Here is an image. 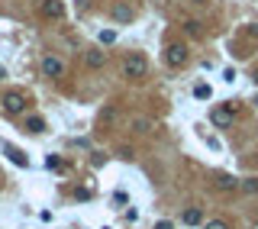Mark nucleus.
Returning a JSON list of instances; mask_svg holds the SVG:
<instances>
[{"instance_id":"nucleus-16","label":"nucleus","mask_w":258,"mask_h":229,"mask_svg":"<svg viewBox=\"0 0 258 229\" xmlns=\"http://www.w3.org/2000/svg\"><path fill=\"white\" fill-rule=\"evenodd\" d=\"M45 168H55L58 171V168H62V158H58V155H49V158H45Z\"/></svg>"},{"instance_id":"nucleus-6","label":"nucleus","mask_w":258,"mask_h":229,"mask_svg":"<svg viewBox=\"0 0 258 229\" xmlns=\"http://www.w3.org/2000/svg\"><path fill=\"white\" fill-rule=\"evenodd\" d=\"M110 16L117 19V23H132V19H135V10L126 3V0H117V3L110 6Z\"/></svg>"},{"instance_id":"nucleus-14","label":"nucleus","mask_w":258,"mask_h":229,"mask_svg":"<svg viewBox=\"0 0 258 229\" xmlns=\"http://www.w3.org/2000/svg\"><path fill=\"white\" fill-rule=\"evenodd\" d=\"M184 29L191 32V36H200V23H197V19H184Z\"/></svg>"},{"instance_id":"nucleus-11","label":"nucleus","mask_w":258,"mask_h":229,"mask_svg":"<svg viewBox=\"0 0 258 229\" xmlns=\"http://www.w3.org/2000/svg\"><path fill=\"white\" fill-rule=\"evenodd\" d=\"M26 129L39 136V132H45V119L42 116H29V119H26Z\"/></svg>"},{"instance_id":"nucleus-20","label":"nucleus","mask_w":258,"mask_h":229,"mask_svg":"<svg viewBox=\"0 0 258 229\" xmlns=\"http://www.w3.org/2000/svg\"><path fill=\"white\" fill-rule=\"evenodd\" d=\"M155 229H171V223H168V220H161V223L155 226Z\"/></svg>"},{"instance_id":"nucleus-9","label":"nucleus","mask_w":258,"mask_h":229,"mask_svg":"<svg viewBox=\"0 0 258 229\" xmlns=\"http://www.w3.org/2000/svg\"><path fill=\"white\" fill-rule=\"evenodd\" d=\"M213 187H216V191H223V194H229V191H236V187H239V181L229 178V174H220V178L213 181Z\"/></svg>"},{"instance_id":"nucleus-5","label":"nucleus","mask_w":258,"mask_h":229,"mask_svg":"<svg viewBox=\"0 0 258 229\" xmlns=\"http://www.w3.org/2000/svg\"><path fill=\"white\" fill-rule=\"evenodd\" d=\"M39 13H42V19H62L65 3L62 0H42V3H39Z\"/></svg>"},{"instance_id":"nucleus-1","label":"nucleus","mask_w":258,"mask_h":229,"mask_svg":"<svg viewBox=\"0 0 258 229\" xmlns=\"http://www.w3.org/2000/svg\"><path fill=\"white\" fill-rule=\"evenodd\" d=\"M123 75L129 81H142V78L148 75V58L142 55V52H132V55L123 62Z\"/></svg>"},{"instance_id":"nucleus-8","label":"nucleus","mask_w":258,"mask_h":229,"mask_svg":"<svg viewBox=\"0 0 258 229\" xmlns=\"http://www.w3.org/2000/svg\"><path fill=\"white\" fill-rule=\"evenodd\" d=\"M210 119H213V126L226 129V126H233V110H229V107H213V110H210Z\"/></svg>"},{"instance_id":"nucleus-12","label":"nucleus","mask_w":258,"mask_h":229,"mask_svg":"<svg viewBox=\"0 0 258 229\" xmlns=\"http://www.w3.org/2000/svg\"><path fill=\"white\" fill-rule=\"evenodd\" d=\"M239 191H246V194H258V178H246V181H239Z\"/></svg>"},{"instance_id":"nucleus-4","label":"nucleus","mask_w":258,"mask_h":229,"mask_svg":"<svg viewBox=\"0 0 258 229\" xmlns=\"http://www.w3.org/2000/svg\"><path fill=\"white\" fill-rule=\"evenodd\" d=\"M39 68H42V78H52V81L65 78V62H62L58 55H42Z\"/></svg>"},{"instance_id":"nucleus-10","label":"nucleus","mask_w":258,"mask_h":229,"mask_svg":"<svg viewBox=\"0 0 258 229\" xmlns=\"http://www.w3.org/2000/svg\"><path fill=\"white\" fill-rule=\"evenodd\" d=\"M3 152L10 155V161H13V165H19V168H23V165H29V158H26V155L19 152L16 145H3Z\"/></svg>"},{"instance_id":"nucleus-15","label":"nucleus","mask_w":258,"mask_h":229,"mask_svg":"<svg viewBox=\"0 0 258 229\" xmlns=\"http://www.w3.org/2000/svg\"><path fill=\"white\" fill-rule=\"evenodd\" d=\"M194 97L207 100V97H210V87H207V84H197V87H194Z\"/></svg>"},{"instance_id":"nucleus-3","label":"nucleus","mask_w":258,"mask_h":229,"mask_svg":"<svg viewBox=\"0 0 258 229\" xmlns=\"http://www.w3.org/2000/svg\"><path fill=\"white\" fill-rule=\"evenodd\" d=\"M187 58H191V52H187L184 42H171V45L165 49V62H168V68H184Z\"/></svg>"},{"instance_id":"nucleus-22","label":"nucleus","mask_w":258,"mask_h":229,"mask_svg":"<svg viewBox=\"0 0 258 229\" xmlns=\"http://www.w3.org/2000/svg\"><path fill=\"white\" fill-rule=\"evenodd\" d=\"M255 107H258V97H255Z\"/></svg>"},{"instance_id":"nucleus-17","label":"nucleus","mask_w":258,"mask_h":229,"mask_svg":"<svg viewBox=\"0 0 258 229\" xmlns=\"http://www.w3.org/2000/svg\"><path fill=\"white\" fill-rule=\"evenodd\" d=\"M135 129H139V132H148V129H152V123H148V119H135Z\"/></svg>"},{"instance_id":"nucleus-21","label":"nucleus","mask_w":258,"mask_h":229,"mask_svg":"<svg viewBox=\"0 0 258 229\" xmlns=\"http://www.w3.org/2000/svg\"><path fill=\"white\" fill-rule=\"evenodd\" d=\"M191 3H197V6H207V3H210V0H191Z\"/></svg>"},{"instance_id":"nucleus-18","label":"nucleus","mask_w":258,"mask_h":229,"mask_svg":"<svg viewBox=\"0 0 258 229\" xmlns=\"http://www.w3.org/2000/svg\"><path fill=\"white\" fill-rule=\"evenodd\" d=\"M113 39H117V32H113V29H107V32H100V42H107V45H110V42H113Z\"/></svg>"},{"instance_id":"nucleus-2","label":"nucleus","mask_w":258,"mask_h":229,"mask_svg":"<svg viewBox=\"0 0 258 229\" xmlns=\"http://www.w3.org/2000/svg\"><path fill=\"white\" fill-rule=\"evenodd\" d=\"M0 104H3V110L10 113V116H19V113H26V107H29V97H26L23 91H6Z\"/></svg>"},{"instance_id":"nucleus-13","label":"nucleus","mask_w":258,"mask_h":229,"mask_svg":"<svg viewBox=\"0 0 258 229\" xmlns=\"http://www.w3.org/2000/svg\"><path fill=\"white\" fill-rule=\"evenodd\" d=\"M181 220H184L187 226H197V223H200L203 217H200V210H184V217H181Z\"/></svg>"},{"instance_id":"nucleus-19","label":"nucleus","mask_w":258,"mask_h":229,"mask_svg":"<svg viewBox=\"0 0 258 229\" xmlns=\"http://www.w3.org/2000/svg\"><path fill=\"white\" fill-rule=\"evenodd\" d=\"M203 229H229L226 223H223V220H210V223L207 226H203Z\"/></svg>"},{"instance_id":"nucleus-7","label":"nucleus","mask_w":258,"mask_h":229,"mask_svg":"<svg viewBox=\"0 0 258 229\" xmlns=\"http://www.w3.org/2000/svg\"><path fill=\"white\" fill-rule=\"evenodd\" d=\"M84 65H87L91 71H100V68L107 65V52H104V49H87V52H84Z\"/></svg>"}]
</instances>
